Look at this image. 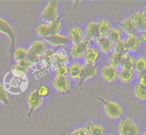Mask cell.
Wrapping results in <instances>:
<instances>
[{
	"label": "cell",
	"instance_id": "1",
	"mask_svg": "<svg viewBox=\"0 0 146 135\" xmlns=\"http://www.w3.org/2000/svg\"><path fill=\"white\" fill-rule=\"evenodd\" d=\"M97 100L102 104L106 115L109 118L118 119L122 117L123 109L120 104L108 100L103 97H97Z\"/></svg>",
	"mask_w": 146,
	"mask_h": 135
},
{
	"label": "cell",
	"instance_id": "2",
	"mask_svg": "<svg viewBox=\"0 0 146 135\" xmlns=\"http://www.w3.org/2000/svg\"><path fill=\"white\" fill-rule=\"evenodd\" d=\"M58 17V4L56 0H51L46 6L41 14V18L42 21L51 22Z\"/></svg>",
	"mask_w": 146,
	"mask_h": 135
},
{
	"label": "cell",
	"instance_id": "3",
	"mask_svg": "<svg viewBox=\"0 0 146 135\" xmlns=\"http://www.w3.org/2000/svg\"><path fill=\"white\" fill-rule=\"evenodd\" d=\"M96 73L97 67L94 64L86 63L85 65H83L82 73H81V78H80L79 83L78 84V86H77L78 89L82 90L86 81L90 78H94V76H96Z\"/></svg>",
	"mask_w": 146,
	"mask_h": 135
},
{
	"label": "cell",
	"instance_id": "4",
	"mask_svg": "<svg viewBox=\"0 0 146 135\" xmlns=\"http://www.w3.org/2000/svg\"><path fill=\"white\" fill-rule=\"evenodd\" d=\"M0 32L2 34H6L8 36L10 39V45H9V51L10 53L11 54V58L13 57V51L14 50V46H15V39L16 35L14 33V29L12 27L10 26L9 23H7L5 20L0 18Z\"/></svg>",
	"mask_w": 146,
	"mask_h": 135
},
{
	"label": "cell",
	"instance_id": "5",
	"mask_svg": "<svg viewBox=\"0 0 146 135\" xmlns=\"http://www.w3.org/2000/svg\"><path fill=\"white\" fill-rule=\"evenodd\" d=\"M92 45V40L88 38H84L81 42L77 44H74L71 50V55L73 58H78L83 56L86 51L91 48Z\"/></svg>",
	"mask_w": 146,
	"mask_h": 135
},
{
	"label": "cell",
	"instance_id": "6",
	"mask_svg": "<svg viewBox=\"0 0 146 135\" xmlns=\"http://www.w3.org/2000/svg\"><path fill=\"white\" fill-rule=\"evenodd\" d=\"M131 18L137 31H146V17L142 11H133Z\"/></svg>",
	"mask_w": 146,
	"mask_h": 135
},
{
	"label": "cell",
	"instance_id": "7",
	"mask_svg": "<svg viewBox=\"0 0 146 135\" xmlns=\"http://www.w3.org/2000/svg\"><path fill=\"white\" fill-rule=\"evenodd\" d=\"M43 102V98L41 97L35 90L31 92L28 97V103L29 109L27 113V117H30L34 111L39 107Z\"/></svg>",
	"mask_w": 146,
	"mask_h": 135
},
{
	"label": "cell",
	"instance_id": "8",
	"mask_svg": "<svg viewBox=\"0 0 146 135\" xmlns=\"http://www.w3.org/2000/svg\"><path fill=\"white\" fill-rule=\"evenodd\" d=\"M53 85L54 88L59 92L64 93L69 92L70 82L66 76H56L54 79Z\"/></svg>",
	"mask_w": 146,
	"mask_h": 135
},
{
	"label": "cell",
	"instance_id": "9",
	"mask_svg": "<svg viewBox=\"0 0 146 135\" xmlns=\"http://www.w3.org/2000/svg\"><path fill=\"white\" fill-rule=\"evenodd\" d=\"M103 78L107 82H114L118 78V71L116 68L112 65H106L101 70Z\"/></svg>",
	"mask_w": 146,
	"mask_h": 135
},
{
	"label": "cell",
	"instance_id": "10",
	"mask_svg": "<svg viewBox=\"0 0 146 135\" xmlns=\"http://www.w3.org/2000/svg\"><path fill=\"white\" fill-rule=\"evenodd\" d=\"M134 122L131 117L123 119L118 125L119 135H130L134 126Z\"/></svg>",
	"mask_w": 146,
	"mask_h": 135
},
{
	"label": "cell",
	"instance_id": "11",
	"mask_svg": "<svg viewBox=\"0 0 146 135\" xmlns=\"http://www.w3.org/2000/svg\"><path fill=\"white\" fill-rule=\"evenodd\" d=\"M46 41L51 45L54 46H59V45H67L69 42L68 37L65 36L56 34V35H49L45 38Z\"/></svg>",
	"mask_w": 146,
	"mask_h": 135
},
{
	"label": "cell",
	"instance_id": "12",
	"mask_svg": "<svg viewBox=\"0 0 146 135\" xmlns=\"http://www.w3.org/2000/svg\"><path fill=\"white\" fill-rule=\"evenodd\" d=\"M96 41L100 49L104 53H109L112 48H113L114 43L108 39V37L98 36V38H96Z\"/></svg>",
	"mask_w": 146,
	"mask_h": 135
},
{
	"label": "cell",
	"instance_id": "13",
	"mask_svg": "<svg viewBox=\"0 0 146 135\" xmlns=\"http://www.w3.org/2000/svg\"><path fill=\"white\" fill-rule=\"evenodd\" d=\"M68 60V55H66L65 53L55 52L53 54L52 57H51V65L56 67V68H57L58 67L61 66V65H65Z\"/></svg>",
	"mask_w": 146,
	"mask_h": 135
},
{
	"label": "cell",
	"instance_id": "14",
	"mask_svg": "<svg viewBox=\"0 0 146 135\" xmlns=\"http://www.w3.org/2000/svg\"><path fill=\"white\" fill-rule=\"evenodd\" d=\"M120 26H121V29H122L121 31H123L126 34H128V36L135 34L137 31L136 28H135V25H134L131 17L125 18V20L121 21L120 23Z\"/></svg>",
	"mask_w": 146,
	"mask_h": 135
},
{
	"label": "cell",
	"instance_id": "15",
	"mask_svg": "<svg viewBox=\"0 0 146 135\" xmlns=\"http://www.w3.org/2000/svg\"><path fill=\"white\" fill-rule=\"evenodd\" d=\"M125 45L128 51H135L138 49L140 46V42L138 36L136 34L128 35L125 40Z\"/></svg>",
	"mask_w": 146,
	"mask_h": 135
},
{
	"label": "cell",
	"instance_id": "16",
	"mask_svg": "<svg viewBox=\"0 0 146 135\" xmlns=\"http://www.w3.org/2000/svg\"><path fill=\"white\" fill-rule=\"evenodd\" d=\"M84 56L86 63L94 64L100 58V53L96 48H91L86 51Z\"/></svg>",
	"mask_w": 146,
	"mask_h": 135
},
{
	"label": "cell",
	"instance_id": "17",
	"mask_svg": "<svg viewBox=\"0 0 146 135\" xmlns=\"http://www.w3.org/2000/svg\"><path fill=\"white\" fill-rule=\"evenodd\" d=\"M86 38L88 39H96L98 38L99 36L98 28V23L96 22H91L88 24L86 29Z\"/></svg>",
	"mask_w": 146,
	"mask_h": 135
},
{
	"label": "cell",
	"instance_id": "18",
	"mask_svg": "<svg viewBox=\"0 0 146 135\" xmlns=\"http://www.w3.org/2000/svg\"><path fill=\"white\" fill-rule=\"evenodd\" d=\"M83 65L78 63H74L68 68V74L74 80H80L82 73Z\"/></svg>",
	"mask_w": 146,
	"mask_h": 135
},
{
	"label": "cell",
	"instance_id": "19",
	"mask_svg": "<svg viewBox=\"0 0 146 135\" xmlns=\"http://www.w3.org/2000/svg\"><path fill=\"white\" fill-rule=\"evenodd\" d=\"M70 38L74 44L81 42L84 38V33L80 27H73L70 30Z\"/></svg>",
	"mask_w": 146,
	"mask_h": 135
},
{
	"label": "cell",
	"instance_id": "20",
	"mask_svg": "<svg viewBox=\"0 0 146 135\" xmlns=\"http://www.w3.org/2000/svg\"><path fill=\"white\" fill-rule=\"evenodd\" d=\"M135 72L133 70H126L121 68L118 71V78L124 83H128L133 80Z\"/></svg>",
	"mask_w": 146,
	"mask_h": 135
},
{
	"label": "cell",
	"instance_id": "21",
	"mask_svg": "<svg viewBox=\"0 0 146 135\" xmlns=\"http://www.w3.org/2000/svg\"><path fill=\"white\" fill-rule=\"evenodd\" d=\"M29 50L40 56V55H42L46 51L47 47L44 41H35L32 43Z\"/></svg>",
	"mask_w": 146,
	"mask_h": 135
},
{
	"label": "cell",
	"instance_id": "22",
	"mask_svg": "<svg viewBox=\"0 0 146 135\" xmlns=\"http://www.w3.org/2000/svg\"><path fill=\"white\" fill-rule=\"evenodd\" d=\"M98 33H99L100 36L107 37L109 34L110 31L112 29L111 28V24L107 20L104 19L100 21L98 23Z\"/></svg>",
	"mask_w": 146,
	"mask_h": 135
},
{
	"label": "cell",
	"instance_id": "23",
	"mask_svg": "<svg viewBox=\"0 0 146 135\" xmlns=\"http://www.w3.org/2000/svg\"><path fill=\"white\" fill-rule=\"evenodd\" d=\"M61 18H62V15L58 16L56 19L52 21L48 24V27L49 29L50 35H56L58 34L60 29L61 27Z\"/></svg>",
	"mask_w": 146,
	"mask_h": 135
},
{
	"label": "cell",
	"instance_id": "24",
	"mask_svg": "<svg viewBox=\"0 0 146 135\" xmlns=\"http://www.w3.org/2000/svg\"><path fill=\"white\" fill-rule=\"evenodd\" d=\"M135 59L133 57L130 55L129 52L123 54V62L122 64H121L122 68L133 70L134 65H135Z\"/></svg>",
	"mask_w": 146,
	"mask_h": 135
},
{
	"label": "cell",
	"instance_id": "25",
	"mask_svg": "<svg viewBox=\"0 0 146 135\" xmlns=\"http://www.w3.org/2000/svg\"><path fill=\"white\" fill-rule=\"evenodd\" d=\"M107 37H108V39H109L111 42L115 43L122 40L123 31H121V29H120V28H113L111 30L109 34H108Z\"/></svg>",
	"mask_w": 146,
	"mask_h": 135
},
{
	"label": "cell",
	"instance_id": "26",
	"mask_svg": "<svg viewBox=\"0 0 146 135\" xmlns=\"http://www.w3.org/2000/svg\"><path fill=\"white\" fill-rule=\"evenodd\" d=\"M135 96L137 99L143 101L146 99V85L138 83L135 88Z\"/></svg>",
	"mask_w": 146,
	"mask_h": 135
},
{
	"label": "cell",
	"instance_id": "27",
	"mask_svg": "<svg viewBox=\"0 0 146 135\" xmlns=\"http://www.w3.org/2000/svg\"><path fill=\"white\" fill-rule=\"evenodd\" d=\"M134 69L137 72L141 74L144 71L146 70V58L143 56L138 57V58L135 60V65H134Z\"/></svg>",
	"mask_w": 146,
	"mask_h": 135
},
{
	"label": "cell",
	"instance_id": "28",
	"mask_svg": "<svg viewBox=\"0 0 146 135\" xmlns=\"http://www.w3.org/2000/svg\"><path fill=\"white\" fill-rule=\"evenodd\" d=\"M110 65L115 68L121 66L123 62V54L113 53L110 56Z\"/></svg>",
	"mask_w": 146,
	"mask_h": 135
},
{
	"label": "cell",
	"instance_id": "29",
	"mask_svg": "<svg viewBox=\"0 0 146 135\" xmlns=\"http://www.w3.org/2000/svg\"><path fill=\"white\" fill-rule=\"evenodd\" d=\"M113 53H116L119 54H124L125 53L128 52V48H127L126 45H125V41L121 40V41H118V42L115 43L113 44Z\"/></svg>",
	"mask_w": 146,
	"mask_h": 135
},
{
	"label": "cell",
	"instance_id": "30",
	"mask_svg": "<svg viewBox=\"0 0 146 135\" xmlns=\"http://www.w3.org/2000/svg\"><path fill=\"white\" fill-rule=\"evenodd\" d=\"M27 51L22 48H17L16 51H14V54H13V57H14V59H15L17 62L26 60L27 59Z\"/></svg>",
	"mask_w": 146,
	"mask_h": 135
},
{
	"label": "cell",
	"instance_id": "31",
	"mask_svg": "<svg viewBox=\"0 0 146 135\" xmlns=\"http://www.w3.org/2000/svg\"><path fill=\"white\" fill-rule=\"evenodd\" d=\"M37 34H38L40 37L44 38L45 39L46 37H48L50 35L49 29H48V25L46 24H40L38 27L37 28Z\"/></svg>",
	"mask_w": 146,
	"mask_h": 135
},
{
	"label": "cell",
	"instance_id": "32",
	"mask_svg": "<svg viewBox=\"0 0 146 135\" xmlns=\"http://www.w3.org/2000/svg\"><path fill=\"white\" fill-rule=\"evenodd\" d=\"M0 102L4 104V105H7V106L10 105V101L9 99L7 90L1 84H0Z\"/></svg>",
	"mask_w": 146,
	"mask_h": 135
},
{
	"label": "cell",
	"instance_id": "33",
	"mask_svg": "<svg viewBox=\"0 0 146 135\" xmlns=\"http://www.w3.org/2000/svg\"><path fill=\"white\" fill-rule=\"evenodd\" d=\"M36 93L39 95L41 97H47L50 94V89L46 85H44V84H41L40 85L38 88L36 90Z\"/></svg>",
	"mask_w": 146,
	"mask_h": 135
},
{
	"label": "cell",
	"instance_id": "34",
	"mask_svg": "<svg viewBox=\"0 0 146 135\" xmlns=\"http://www.w3.org/2000/svg\"><path fill=\"white\" fill-rule=\"evenodd\" d=\"M28 70H25L24 68H21L19 65H15L12 68V72L15 76L19 77V78H22V77L25 76L27 74Z\"/></svg>",
	"mask_w": 146,
	"mask_h": 135
},
{
	"label": "cell",
	"instance_id": "35",
	"mask_svg": "<svg viewBox=\"0 0 146 135\" xmlns=\"http://www.w3.org/2000/svg\"><path fill=\"white\" fill-rule=\"evenodd\" d=\"M56 51H54V49L49 48V49H47L46 51L44 52V53L42 55L43 61H44V62H45V63L47 65H51V57H52L53 54Z\"/></svg>",
	"mask_w": 146,
	"mask_h": 135
},
{
	"label": "cell",
	"instance_id": "36",
	"mask_svg": "<svg viewBox=\"0 0 146 135\" xmlns=\"http://www.w3.org/2000/svg\"><path fill=\"white\" fill-rule=\"evenodd\" d=\"M27 60L28 61H29V62L33 65V64L37 63L39 62L40 56L37 55V54L34 53V52H32V51H30V50L29 49L28 51H27Z\"/></svg>",
	"mask_w": 146,
	"mask_h": 135
},
{
	"label": "cell",
	"instance_id": "37",
	"mask_svg": "<svg viewBox=\"0 0 146 135\" xmlns=\"http://www.w3.org/2000/svg\"><path fill=\"white\" fill-rule=\"evenodd\" d=\"M89 134L90 135H104L105 129H104V126H101V125L95 124L89 132Z\"/></svg>",
	"mask_w": 146,
	"mask_h": 135
},
{
	"label": "cell",
	"instance_id": "38",
	"mask_svg": "<svg viewBox=\"0 0 146 135\" xmlns=\"http://www.w3.org/2000/svg\"><path fill=\"white\" fill-rule=\"evenodd\" d=\"M56 76H67L68 74V68L65 65H61L56 68Z\"/></svg>",
	"mask_w": 146,
	"mask_h": 135
},
{
	"label": "cell",
	"instance_id": "39",
	"mask_svg": "<svg viewBox=\"0 0 146 135\" xmlns=\"http://www.w3.org/2000/svg\"><path fill=\"white\" fill-rule=\"evenodd\" d=\"M69 135H90V134L85 128H79L71 132Z\"/></svg>",
	"mask_w": 146,
	"mask_h": 135
},
{
	"label": "cell",
	"instance_id": "40",
	"mask_svg": "<svg viewBox=\"0 0 146 135\" xmlns=\"http://www.w3.org/2000/svg\"><path fill=\"white\" fill-rule=\"evenodd\" d=\"M17 65H19V66H21V68H24L25 70H28L31 67L32 64H31L29 61H28L27 59H26V60H24V61H21L17 62Z\"/></svg>",
	"mask_w": 146,
	"mask_h": 135
},
{
	"label": "cell",
	"instance_id": "41",
	"mask_svg": "<svg viewBox=\"0 0 146 135\" xmlns=\"http://www.w3.org/2000/svg\"><path fill=\"white\" fill-rule=\"evenodd\" d=\"M140 43H146V31H141L139 35L138 36Z\"/></svg>",
	"mask_w": 146,
	"mask_h": 135
},
{
	"label": "cell",
	"instance_id": "42",
	"mask_svg": "<svg viewBox=\"0 0 146 135\" xmlns=\"http://www.w3.org/2000/svg\"><path fill=\"white\" fill-rule=\"evenodd\" d=\"M140 134H141V128H140L139 125L138 124L135 123L132 132H131L130 135H140Z\"/></svg>",
	"mask_w": 146,
	"mask_h": 135
},
{
	"label": "cell",
	"instance_id": "43",
	"mask_svg": "<svg viewBox=\"0 0 146 135\" xmlns=\"http://www.w3.org/2000/svg\"><path fill=\"white\" fill-rule=\"evenodd\" d=\"M138 78H139V83L146 85V70L141 74H139Z\"/></svg>",
	"mask_w": 146,
	"mask_h": 135
},
{
	"label": "cell",
	"instance_id": "44",
	"mask_svg": "<svg viewBox=\"0 0 146 135\" xmlns=\"http://www.w3.org/2000/svg\"><path fill=\"white\" fill-rule=\"evenodd\" d=\"M94 125H95V124H94V122L89 121V122H88L86 124V126L84 128H85V129L88 131V133H89V132L91 130V129H92L93 126H94Z\"/></svg>",
	"mask_w": 146,
	"mask_h": 135
},
{
	"label": "cell",
	"instance_id": "45",
	"mask_svg": "<svg viewBox=\"0 0 146 135\" xmlns=\"http://www.w3.org/2000/svg\"><path fill=\"white\" fill-rule=\"evenodd\" d=\"M80 3H81V1H74V3H73V7H74V9H76L77 7L79 6Z\"/></svg>",
	"mask_w": 146,
	"mask_h": 135
},
{
	"label": "cell",
	"instance_id": "46",
	"mask_svg": "<svg viewBox=\"0 0 146 135\" xmlns=\"http://www.w3.org/2000/svg\"><path fill=\"white\" fill-rule=\"evenodd\" d=\"M143 12L144 15H145V16L146 17V6L144 7V9H143Z\"/></svg>",
	"mask_w": 146,
	"mask_h": 135
},
{
	"label": "cell",
	"instance_id": "47",
	"mask_svg": "<svg viewBox=\"0 0 146 135\" xmlns=\"http://www.w3.org/2000/svg\"><path fill=\"white\" fill-rule=\"evenodd\" d=\"M142 135H146V131H145V132H143Z\"/></svg>",
	"mask_w": 146,
	"mask_h": 135
},
{
	"label": "cell",
	"instance_id": "48",
	"mask_svg": "<svg viewBox=\"0 0 146 135\" xmlns=\"http://www.w3.org/2000/svg\"><path fill=\"white\" fill-rule=\"evenodd\" d=\"M145 54H146V47H145Z\"/></svg>",
	"mask_w": 146,
	"mask_h": 135
}]
</instances>
